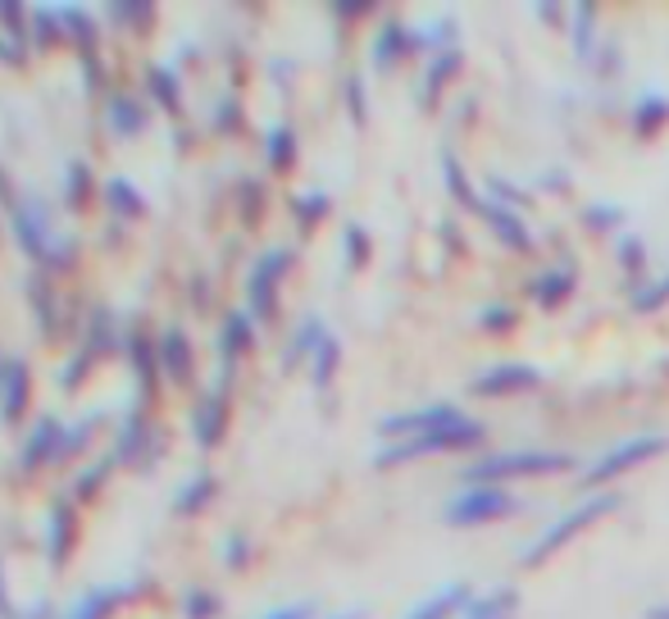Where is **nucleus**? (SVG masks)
Wrapping results in <instances>:
<instances>
[{
    "label": "nucleus",
    "instance_id": "nucleus-16",
    "mask_svg": "<svg viewBox=\"0 0 669 619\" xmlns=\"http://www.w3.org/2000/svg\"><path fill=\"white\" fill-rule=\"evenodd\" d=\"M251 351H256V319H251V310H228L223 323H219V360H223V369H232Z\"/></svg>",
    "mask_w": 669,
    "mask_h": 619
},
{
    "label": "nucleus",
    "instance_id": "nucleus-4",
    "mask_svg": "<svg viewBox=\"0 0 669 619\" xmlns=\"http://www.w3.org/2000/svg\"><path fill=\"white\" fill-rule=\"evenodd\" d=\"M660 451H669V438H665V433H633L629 442H619V447H610L606 456H597L592 465H583V469H579V488L597 492V488H606V483H615V479H625L629 469L656 460Z\"/></svg>",
    "mask_w": 669,
    "mask_h": 619
},
{
    "label": "nucleus",
    "instance_id": "nucleus-2",
    "mask_svg": "<svg viewBox=\"0 0 669 619\" xmlns=\"http://www.w3.org/2000/svg\"><path fill=\"white\" fill-rule=\"evenodd\" d=\"M488 442V428L478 419H460V423H447V428H433V433H419V438H406V442H388L373 465L378 469H397V465H410V460H423V456H465V451H478Z\"/></svg>",
    "mask_w": 669,
    "mask_h": 619
},
{
    "label": "nucleus",
    "instance_id": "nucleus-21",
    "mask_svg": "<svg viewBox=\"0 0 669 619\" xmlns=\"http://www.w3.org/2000/svg\"><path fill=\"white\" fill-rule=\"evenodd\" d=\"M264 160L273 173H292L297 160H301V141H297V128L292 123H273L264 132Z\"/></svg>",
    "mask_w": 669,
    "mask_h": 619
},
{
    "label": "nucleus",
    "instance_id": "nucleus-55",
    "mask_svg": "<svg viewBox=\"0 0 669 619\" xmlns=\"http://www.w3.org/2000/svg\"><path fill=\"white\" fill-rule=\"evenodd\" d=\"M0 619H14V601H10V583H6V565H0Z\"/></svg>",
    "mask_w": 669,
    "mask_h": 619
},
{
    "label": "nucleus",
    "instance_id": "nucleus-50",
    "mask_svg": "<svg viewBox=\"0 0 669 619\" xmlns=\"http://www.w3.org/2000/svg\"><path fill=\"white\" fill-rule=\"evenodd\" d=\"M78 260V237H56L51 256H46V269H69Z\"/></svg>",
    "mask_w": 669,
    "mask_h": 619
},
{
    "label": "nucleus",
    "instance_id": "nucleus-43",
    "mask_svg": "<svg viewBox=\"0 0 669 619\" xmlns=\"http://www.w3.org/2000/svg\"><path fill=\"white\" fill-rule=\"evenodd\" d=\"M342 251H347V269H365L369 264V232L360 228V223H347V232H342Z\"/></svg>",
    "mask_w": 669,
    "mask_h": 619
},
{
    "label": "nucleus",
    "instance_id": "nucleus-14",
    "mask_svg": "<svg viewBox=\"0 0 669 619\" xmlns=\"http://www.w3.org/2000/svg\"><path fill=\"white\" fill-rule=\"evenodd\" d=\"M156 456H160L156 423L147 415H128L119 428V442H114V465H137V460H156Z\"/></svg>",
    "mask_w": 669,
    "mask_h": 619
},
{
    "label": "nucleus",
    "instance_id": "nucleus-53",
    "mask_svg": "<svg viewBox=\"0 0 669 619\" xmlns=\"http://www.w3.org/2000/svg\"><path fill=\"white\" fill-rule=\"evenodd\" d=\"M347 106H351V119L365 123V78H347Z\"/></svg>",
    "mask_w": 669,
    "mask_h": 619
},
{
    "label": "nucleus",
    "instance_id": "nucleus-51",
    "mask_svg": "<svg viewBox=\"0 0 669 619\" xmlns=\"http://www.w3.org/2000/svg\"><path fill=\"white\" fill-rule=\"evenodd\" d=\"M260 619H319V610H314V601H292V606H273V610H264Z\"/></svg>",
    "mask_w": 669,
    "mask_h": 619
},
{
    "label": "nucleus",
    "instance_id": "nucleus-6",
    "mask_svg": "<svg viewBox=\"0 0 669 619\" xmlns=\"http://www.w3.org/2000/svg\"><path fill=\"white\" fill-rule=\"evenodd\" d=\"M519 510H523L519 497H510L506 488H465L442 506V523L447 529H478V523H497Z\"/></svg>",
    "mask_w": 669,
    "mask_h": 619
},
{
    "label": "nucleus",
    "instance_id": "nucleus-46",
    "mask_svg": "<svg viewBox=\"0 0 669 619\" xmlns=\"http://www.w3.org/2000/svg\"><path fill=\"white\" fill-rule=\"evenodd\" d=\"M625 219H629V214H625V206H606V201L583 210V223H588L592 232H610V228H619Z\"/></svg>",
    "mask_w": 669,
    "mask_h": 619
},
{
    "label": "nucleus",
    "instance_id": "nucleus-31",
    "mask_svg": "<svg viewBox=\"0 0 669 619\" xmlns=\"http://www.w3.org/2000/svg\"><path fill=\"white\" fill-rule=\"evenodd\" d=\"M515 615H519V592L515 588H497L488 597H473L460 619H515Z\"/></svg>",
    "mask_w": 669,
    "mask_h": 619
},
{
    "label": "nucleus",
    "instance_id": "nucleus-19",
    "mask_svg": "<svg viewBox=\"0 0 669 619\" xmlns=\"http://www.w3.org/2000/svg\"><path fill=\"white\" fill-rule=\"evenodd\" d=\"M106 119H110L114 137H141L147 123H151V110L141 106L137 97H128V91H114V97L106 101Z\"/></svg>",
    "mask_w": 669,
    "mask_h": 619
},
{
    "label": "nucleus",
    "instance_id": "nucleus-3",
    "mask_svg": "<svg viewBox=\"0 0 669 619\" xmlns=\"http://www.w3.org/2000/svg\"><path fill=\"white\" fill-rule=\"evenodd\" d=\"M573 456L565 451H506V456H483L465 465L469 488H501L515 479H551V473H569Z\"/></svg>",
    "mask_w": 669,
    "mask_h": 619
},
{
    "label": "nucleus",
    "instance_id": "nucleus-39",
    "mask_svg": "<svg viewBox=\"0 0 669 619\" xmlns=\"http://www.w3.org/2000/svg\"><path fill=\"white\" fill-rule=\"evenodd\" d=\"M615 260H619V269L633 278V288H642V273H647V247H642V237H619Z\"/></svg>",
    "mask_w": 669,
    "mask_h": 619
},
{
    "label": "nucleus",
    "instance_id": "nucleus-54",
    "mask_svg": "<svg viewBox=\"0 0 669 619\" xmlns=\"http://www.w3.org/2000/svg\"><path fill=\"white\" fill-rule=\"evenodd\" d=\"M114 19H156V6H114Z\"/></svg>",
    "mask_w": 669,
    "mask_h": 619
},
{
    "label": "nucleus",
    "instance_id": "nucleus-38",
    "mask_svg": "<svg viewBox=\"0 0 669 619\" xmlns=\"http://www.w3.org/2000/svg\"><path fill=\"white\" fill-rule=\"evenodd\" d=\"M328 210H332L328 192H301V197L292 201V219L301 223V232H314V228L328 219Z\"/></svg>",
    "mask_w": 669,
    "mask_h": 619
},
{
    "label": "nucleus",
    "instance_id": "nucleus-45",
    "mask_svg": "<svg viewBox=\"0 0 669 619\" xmlns=\"http://www.w3.org/2000/svg\"><path fill=\"white\" fill-rule=\"evenodd\" d=\"M32 37H37L41 46H56V41L64 37V19H60V10H32Z\"/></svg>",
    "mask_w": 669,
    "mask_h": 619
},
{
    "label": "nucleus",
    "instance_id": "nucleus-7",
    "mask_svg": "<svg viewBox=\"0 0 669 619\" xmlns=\"http://www.w3.org/2000/svg\"><path fill=\"white\" fill-rule=\"evenodd\" d=\"M10 228H14V242H19L37 264H46V256H51V247H56L51 206H46L41 197L14 201V206H10Z\"/></svg>",
    "mask_w": 669,
    "mask_h": 619
},
{
    "label": "nucleus",
    "instance_id": "nucleus-17",
    "mask_svg": "<svg viewBox=\"0 0 669 619\" xmlns=\"http://www.w3.org/2000/svg\"><path fill=\"white\" fill-rule=\"evenodd\" d=\"M223 433H228V392L219 388L197 406V415H191V438H197V447L210 451L223 442Z\"/></svg>",
    "mask_w": 669,
    "mask_h": 619
},
{
    "label": "nucleus",
    "instance_id": "nucleus-25",
    "mask_svg": "<svg viewBox=\"0 0 669 619\" xmlns=\"http://www.w3.org/2000/svg\"><path fill=\"white\" fill-rule=\"evenodd\" d=\"M573 264H556V269H547V273H538V282H533V301L542 306V310H556V306H565L569 297H573Z\"/></svg>",
    "mask_w": 669,
    "mask_h": 619
},
{
    "label": "nucleus",
    "instance_id": "nucleus-10",
    "mask_svg": "<svg viewBox=\"0 0 669 619\" xmlns=\"http://www.w3.org/2000/svg\"><path fill=\"white\" fill-rule=\"evenodd\" d=\"M32 401V369L19 356H0V423H19Z\"/></svg>",
    "mask_w": 669,
    "mask_h": 619
},
{
    "label": "nucleus",
    "instance_id": "nucleus-57",
    "mask_svg": "<svg viewBox=\"0 0 669 619\" xmlns=\"http://www.w3.org/2000/svg\"><path fill=\"white\" fill-rule=\"evenodd\" d=\"M369 610L365 606H347V610H338V615H319V619H365Z\"/></svg>",
    "mask_w": 669,
    "mask_h": 619
},
{
    "label": "nucleus",
    "instance_id": "nucleus-47",
    "mask_svg": "<svg viewBox=\"0 0 669 619\" xmlns=\"http://www.w3.org/2000/svg\"><path fill=\"white\" fill-rule=\"evenodd\" d=\"M478 328L483 332H510V328H519V310H510V306H488L483 315H478Z\"/></svg>",
    "mask_w": 669,
    "mask_h": 619
},
{
    "label": "nucleus",
    "instance_id": "nucleus-42",
    "mask_svg": "<svg viewBox=\"0 0 669 619\" xmlns=\"http://www.w3.org/2000/svg\"><path fill=\"white\" fill-rule=\"evenodd\" d=\"M182 615H187V619H219V615H223V601H219V592H210V588H191V592L182 597Z\"/></svg>",
    "mask_w": 669,
    "mask_h": 619
},
{
    "label": "nucleus",
    "instance_id": "nucleus-34",
    "mask_svg": "<svg viewBox=\"0 0 669 619\" xmlns=\"http://www.w3.org/2000/svg\"><path fill=\"white\" fill-rule=\"evenodd\" d=\"M110 473H114V456H101V460H91L82 473H78V483H73V497L87 506V501H96L106 492V483H110Z\"/></svg>",
    "mask_w": 669,
    "mask_h": 619
},
{
    "label": "nucleus",
    "instance_id": "nucleus-36",
    "mask_svg": "<svg viewBox=\"0 0 669 619\" xmlns=\"http://www.w3.org/2000/svg\"><path fill=\"white\" fill-rule=\"evenodd\" d=\"M60 19H64V37H73V41L82 46V56H91V51H96V41H101V28L91 23V14L78 10V6H64Z\"/></svg>",
    "mask_w": 669,
    "mask_h": 619
},
{
    "label": "nucleus",
    "instance_id": "nucleus-58",
    "mask_svg": "<svg viewBox=\"0 0 669 619\" xmlns=\"http://www.w3.org/2000/svg\"><path fill=\"white\" fill-rule=\"evenodd\" d=\"M642 619H669V601H660V606H647V610H642Z\"/></svg>",
    "mask_w": 669,
    "mask_h": 619
},
{
    "label": "nucleus",
    "instance_id": "nucleus-44",
    "mask_svg": "<svg viewBox=\"0 0 669 619\" xmlns=\"http://www.w3.org/2000/svg\"><path fill=\"white\" fill-rule=\"evenodd\" d=\"M223 565H228V575H242V569L251 565V538L242 529H232L223 538Z\"/></svg>",
    "mask_w": 669,
    "mask_h": 619
},
{
    "label": "nucleus",
    "instance_id": "nucleus-15",
    "mask_svg": "<svg viewBox=\"0 0 669 619\" xmlns=\"http://www.w3.org/2000/svg\"><path fill=\"white\" fill-rule=\"evenodd\" d=\"M423 46V37L419 32H410L401 19H388L378 28V37H373V69L378 73H388V69H397L410 51H419Z\"/></svg>",
    "mask_w": 669,
    "mask_h": 619
},
{
    "label": "nucleus",
    "instance_id": "nucleus-13",
    "mask_svg": "<svg viewBox=\"0 0 669 619\" xmlns=\"http://www.w3.org/2000/svg\"><path fill=\"white\" fill-rule=\"evenodd\" d=\"M156 351H160V373L169 378V383L187 388L191 378H197V356H191V338H187V328L169 323V328L160 332Z\"/></svg>",
    "mask_w": 669,
    "mask_h": 619
},
{
    "label": "nucleus",
    "instance_id": "nucleus-8",
    "mask_svg": "<svg viewBox=\"0 0 669 619\" xmlns=\"http://www.w3.org/2000/svg\"><path fill=\"white\" fill-rule=\"evenodd\" d=\"M469 419L456 401H433V406H419V410H406V415H388L378 423V433L388 442H406V438H419V433H433V428H447V423H460Z\"/></svg>",
    "mask_w": 669,
    "mask_h": 619
},
{
    "label": "nucleus",
    "instance_id": "nucleus-28",
    "mask_svg": "<svg viewBox=\"0 0 669 619\" xmlns=\"http://www.w3.org/2000/svg\"><path fill=\"white\" fill-rule=\"evenodd\" d=\"M456 73H460V51H442V56L428 60V73H423V87H419L423 110H433V106H438V91H442Z\"/></svg>",
    "mask_w": 669,
    "mask_h": 619
},
{
    "label": "nucleus",
    "instance_id": "nucleus-1",
    "mask_svg": "<svg viewBox=\"0 0 669 619\" xmlns=\"http://www.w3.org/2000/svg\"><path fill=\"white\" fill-rule=\"evenodd\" d=\"M619 506H625V497H619V492H592L588 501H579L573 510H565V515L551 523V529H542L529 547L519 551V569H538V565H547L556 551H565L573 538H579V533H588L592 523L610 519Z\"/></svg>",
    "mask_w": 669,
    "mask_h": 619
},
{
    "label": "nucleus",
    "instance_id": "nucleus-40",
    "mask_svg": "<svg viewBox=\"0 0 669 619\" xmlns=\"http://www.w3.org/2000/svg\"><path fill=\"white\" fill-rule=\"evenodd\" d=\"M119 347V338H114V319H110V310H96L91 315V338H87V356H110Z\"/></svg>",
    "mask_w": 669,
    "mask_h": 619
},
{
    "label": "nucleus",
    "instance_id": "nucleus-49",
    "mask_svg": "<svg viewBox=\"0 0 669 619\" xmlns=\"http://www.w3.org/2000/svg\"><path fill=\"white\" fill-rule=\"evenodd\" d=\"M214 128H219L223 137H232L237 128H242V106H237V97H223V101H219V110H214Z\"/></svg>",
    "mask_w": 669,
    "mask_h": 619
},
{
    "label": "nucleus",
    "instance_id": "nucleus-33",
    "mask_svg": "<svg viewBox=\"0 0 669 619\" xmlns=\"http://www.w3.org/2000/svg\"><path fill=\"white\" fill-rule=\"evenodd\" d=\"M147 91L156 97V106L182 110V78H178L169 64H151V69H147Z\"/></svg>",
    "mask_w": 669,
    "mask_h": 619
},
{
    "label": "nucleus",
    "instance_id": "nucleus-11",
    "mask_svg": "<svg viewBox=\"0 0 669 619\" xmlns=\"http://www.w3.org/2000/svg\"><path fill=\"white\" fill-rule=\"evenodd\" d=\"M64 433H69V423H60L56 415H41V419L28 428V442H23V451H19V469L32 473V469H41V465H60Z\"/></svg>",
    "mask_w": 669,
    "mask_h": 619
},
{
    "label": "nucleus",
    "instance_id": "nucleus-52",
    "mask_svg": "<svg viewBox=\"0 0 669 619\" xmlns=\"http://www.w3.org/2000/svg\"><path fill=\"white\" fill-rule=\"evenodd\" d=\"M260 201H264V187H260L256 178H247V182H242V214H247V223L260 219Z\"/></svg>",
    "mask_w": 669,
    "mask_h": 619
},
{
    "label": "nucleus",
    "instance_id": "nucleus-30",
    "mask_svg": "<svg viewBox=\"0 0 669 619\" xmlns=\"http://www.w3.org/2000/svg\"><path fill=\"white\" fill-rule=\"evenodd\" d=\"M633 132L638 137H656L665 123H669V97H660V91H642V97L633 101Z\"/></svg>",
    "mask_w": 669,
    "mask_h": 619
},
{
    "label": "nucleus",
    "instance_id": "nucleus-26",
    "mask_svg": "<svg viewBox=\"0 0 669 619\" xmlns=\"http://www.w3.org/2000/svg\"><path fill=\"white\" fill-rule=\"evenodd\" d=\"M60 192H64V206L73 214H82L91 206V192H96V173L87 160H69L64 164V178H60Z\"/></svg>",
    "mask_w": 669,
    "mask_h": 619
},
{
    "label": "nucleus",
    "instance_id": "nucleus-48",
    "mask_svg": "<svg viewBox=\"0 0 669 619\" xmlns=\"http://www.w3.org/2000/svg\"><path fill=\"white\" fill-rule=\"evenodd\" d=\"M91 365H96V356L78 351V356H73V360H69V365L60 369V388H64V392H78V383L87 378V369H91Z\"/></svg>",
    "mask_w": 669,
    "mask_h": 619
},
{
    "label": "nucleus",
    "instance_id": "nucleus-27",
    "mask_svg": "<svg viewBox=\"0 0 669 619\" xmlns=\"http://www.w3.org/2000/svg\"><path fill=\"white\" fill-rule=\"evenodd\" d=\"M123 597H128V588H91V592H82L73 606H64L60 619H110V610H114Z\"/></svg>",
    "mask_w": 669,
    "mask_h": 619
},
{
    "label": "nucleus",
    "instance_id": "nucleus-18",
    "mask_svg": "<svg viewBox=\"0 0 669 619\" xmlns=\"http://www.w3.org/2000/svg\"><path fill=\"white\" fill-rule=\"evenodd\" d=\"M473 601V592H469V583H460V579H451V583H442L438 592H428L423 601H415L401 619H447L451 610H465Z\"/></svg>",
    "mask_w": 669,
    "mask_h": 619
},
{
    "label": "nucleus",
    "instance_id": "nucleus-56",
    "mask_svg": "<svg viewBox=\"0 0 669 619\" xmlns=\"http://www.w3.org/2000/svg\"><path fill=\"white\" fill-rule=\"evenodd\" d=\"M373 6H332V19H369Z\"/></svg>",
    "mask_w": 669,
    "mask_h": 619
},
{
    "label": "nucleus",
    "instance_id": "nucleus-22",
    "mask_svg": "<svg viewBox=\"0 0 669 619\" xmlns=\"http://www.w3.org/2000/svg\"><path fill=\"white\" fill-rule=\"evenodd\" d=\"M214 492H219V479H214L210 469H201L197 479H187V483H182V492L173 497V515H182V519L206 515V510L214 506Z\"/></svg>",
    "mask_w": 669,
    "mask_h": 619
},
{
    "label": "nucleus",
    "instance_id": "nucleus-29",
    "mask_svg": "<svg viewBox=\"0 0 669 619\" xmlns=\"http://www.w3.org/2000/svg\"><path fill=\"white\" fill-rule=\"evenodd\" d=\"M128 360L132 369H141V392H147V401L156 397V383H160V351L151 338H141V332H132L128 338Z\"/></svg>",
    "mask_w": 669,
    "mask_h": 619
},
{
    "label": "nucleus",
    "instance_id": "nucleus-20",
    "mask_svg": "<svg viewBox=\"0 0 669 619\" xmlns=\"http://www.w3.org/2000/svg\"><path fill=\"white\" fill-rule=\"evenodd\" d=\"M73 542H78V510L60 501V506L51 510V533H46V560H51V565H64L69 551H73Z\"/></svg>",
    "mask_w": 669,
    "mask_h": 619
},
{
    "label": "nucleus",
    "instance_id": "nucleus-37",
    "mask_svg": "<svg viewBox=\"0 0 669 619\" xmlns=\"http://www.w3.org/2000/svg\"><path fill=\"white\" fill-rule=\"evenodd\" d=\"M338 365H342V342L328 332L323 347H319V351H314V360H310V378H314V388H319V392L332 383V373H338Z\"/></svg>",
    "mask_w": 669,
    "mask_h": 619
},
{
    "label": "nucleus",
    "instance_id": "nucleus-35",
    "mask_svg": "<svg viewBox=\"0 0 669 619\" xmlns=\"http://www.w3.org/2000/svg\"><path fill=\"white\" fill-rule=\"evenodd\" d=\"M592 41H597V6L583 0V6H573V56L583 64L592 60Z\"/></svg>",
    "mask_w": 669,
    "mask_h": 619
},
{
    "label": "nucleus",
    "instance_id": "nucleus-32",
    "mask_svg": "<svg viewBox=\"0 0 669 619\" xmlns=\"http://www.w3.org/2000/svg\"><path fill=\"white\" fill-rule=\"evenodd\" d=\"M442 182H447V192L456 197V206H465L469 214H478V206H483V197L473 192V182H469V173L460 169V160H456L451 151H442Z\"/></svg>",
    "mask_w": 669,
    "mask_h": 619
},
{
    "label": "nucleus",
    "instance_id": "nucleus-9",
    "mask_svg": "<svg viewBox=\"0 0 669 619\" xmlns=\"http://www.w3.org/2000/svg\"><path fill=\"white\" fill-rule=\"evenodd\" d=\"M542 388V369L529 360H501L483 373H473L469 392L473 397H515V392H538Z\"/></svg>",
    "mask_w": 669,
    "mask_h": 619
},
{
    "label": "nucleus",
    "instance_id": "nucleus-23",
    "mask_svg": "<svg viewBox=\"0 0 669 619\" xmlns=\"http://www.w3.org/2000/svg\"><path fill=\"white\" fill-rule=\"evenodd\" d=\"M323 338H328V328H323V319H319V315H306V319L297 323V332H292V342H287L282 369H297L301 360H314V351L323 347Z\"/></svg>",
    "mask_w": 669,
    "mask_h": 619
},
{
    "label": "nucleus",
    "instance_id": "nucleus-5",
    "mask_svg": "<svg viewBox=\"0 0 669 619\" xmlns=\"http://www.w3.org/2000/svg\"><path fill=\"white\" fill-rule=\"evenodd\" d=\"M292 264H297L292 247H269L251 264V273H247V310H251V319H260V323L278 319V292H282V278H287Z\"/></svg>",
    "mask_w": 669,
    "mask_h": 619
},
{
    "label": "nucleus",
    "instance_id": "nucleus-24",
    "mask_svg": "<svg viewBox=\"0 0 669 619\" xmlns=\"http://www.w3.org/2000/svg\"><path fill=\"white\" fill-rule=\"evenodd\" d=\"M101 197H106V206H110L119 219H141V214H147V197H141V187L128 182L123 173H114V178L101 182Z\"/></svg>",
    "mask_w": 669,
    "mask_h": 619
},
{
    "label": "nucleus",
    "instance_id": "nucleus-41",
    "mask_svg": "<svg viewBox=\"0 0 669 619\" xmlns=\"http://www.w3.org/2000/svg\"><path fill=\"white\" fill-rule=\"evenodd\" d=\"M665 301H669V273H665V278H651V282H642V288H633V297H629L633 315H656Z\"/></svg>",
    "mask_w": 669,
    "mask_h": 619
},
{
    "label": "nucleus",
    "instance_id": "nucleus-12",
    "mask_svg": "<svg viewBox=\"0 0 669 619\" xmlns=\"http://www.w3.org/2000/svg\"><path fill=\"white\" fill-rule=\"evenodd\" d=\"M478 219H483L492 232H497V242L506 247V251H519V256H533V232H529V223L519 219V210H510V206H501V201H492V197H483V206H478Z\"/></svg>",
    "mask_w": 669,
    "mask_h": 619
}]
</instances>
